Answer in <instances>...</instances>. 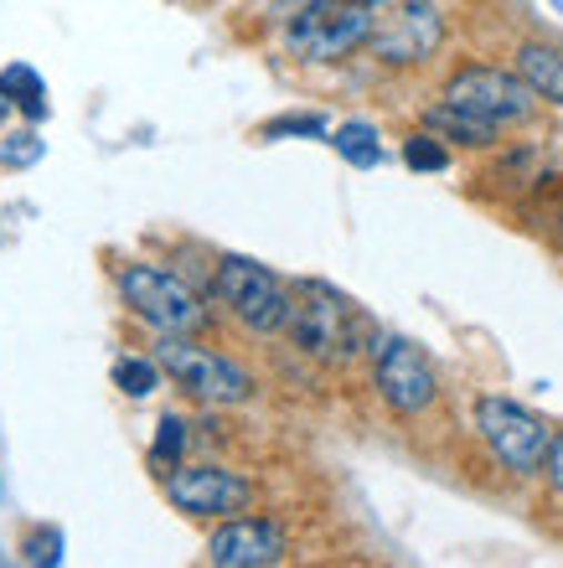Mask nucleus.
Returning <instances> with one entry per match:
<instances>
[{
    "instance_id": "f257e3e1",
    "label": "nucleus",
    "mask_w": 563,
    "mask_h": 568,
    "mask_svg": "<svg viewBox=\"0 0 563 568\" xmlns=\"http://www.w3.org/2000/svg\"><path fill=\"white\" fill-rule=\"evenodd\" d=\"M290 342L300 357L321 367H352L356 357H372L378 326L352 295H341L326 280H295L290 284Z\"/></svg>"
},
{
    "instance_id": "f03ea898",
    "label": "nucleus",
    "mask_w": 563,
    "mask_h": 568,
    "mask_svg": "<svg viewBox=\"0 0 563 568\" xmlns=\"http://www.w3.org/2000/svg\"><path fill=\"white\" fill-rule=\"evenodd\" d=\"M388 0H311L284 16V47L300 62H341L372 42Z\"/></svg>"
},
{
    "instance_id": "7ed1b4c3",
    "label": "nucleus",
    "mask_w": 563,
    "mask_h": 568,
    "mask_svg": "<svg viewBox=\"0 0 563 568\" xmlns=\"http://www.w3.org/2000/svg\"><path fill=\"white\" fill-rule=\"evenodd\" d=\"M119 300L130 305L150 331H177V336H197V331L212 326V311L202 305L192 284L181 274L161 270V264H145V258H130L114 270Z\"/></svg>"
},
{
    "instance_id": "20e7f679",
    "label": "nucleus",
    "mask_w": 563,
    "mask_h": 568,
    "mask_svg": "<svg viewBox=\"0 0 563 568\" xmlns=\"http://www.w3.org/2000/svg\"><path fill=\"white\" fill-rule=\"evenodd\" d=\"M150 357L161 362V373L177 383L181 393H192L202 404L212 408H233V404H249L253 398V373L238 367L233 357L212 352V346L192 342V336H177V331H161Z\"/></svg>"
},
{
    "instance_id": "39448f33",
    "label": "nucleus",
    "mask_w": 563,
    "mask_h": 568,
    "mask_svg": "<svg viewBox=\"0 0 563 568\" xmlns=\"http://www.w3.org/2000/svg\"><path fill=\"white\" fill-rule=\"evenodd\" d=\"M212 295L233 315L243 331L253 336H274V331L290 326V284L280 280L274 270H264L259 258L243 254H223L212 264Z\"/></svg>"
},
{
    "instance_id": "423d86ee",
    "label": "nucleus",
    "mask_w": 563,
    "mask_h": 568,
    "mask_svg": "<svg viewBox=\"0 0 563 568\" xmlns=\"http://www.w3.org/2000/svg\"><path fill=\"white\" fill-rule=\"evenodd\" d=\"M475 434L491 449V460L512 470V476H537L553 439L549 419H537L533 408H522L517 398H502V393L475 398Z\"/></svg>"
},
{
    "instance_id": "0eeeda50",
    "label": "nucleus",
    "mask_w": 563,
    "mask_h": 568,
    "mask_svg": "<svg viewBox=\"0 0 563 568\" xmlns=\"http://www.w3.org/2000/svg\"><path fill=\"white\" fill-rule=\"evenodd\" d=\"M372 388H378L388 414H399V419H419L440 404V373L409 336L372 342Z\"/></svg>"
},
{
    "instance_id": "6e6552de",
    "label": "nucleus",
    "mask_w": 563,
    "mask_h": 568,
    "mask_svg": "<svg viewBox=\"0 0 563 568\" xmlns=\"http://www.w3.org/2000/svg\"><path fill=\"white\" fill-rule=\"evenodd\" d=\"M445 99L460 104L465 114H475V120H491L496 130L527 124L537 109L533 83H527L517 68H491V62H465V68H455L445 83Z\"/></svg>"
},
{
    "instance_id": "1a4fd4ad",
    "label": "nucleus",
    "mask_w": 563,
    "mask_h": 568,
    "mask_svg": "<svg viewBox=\"0 0 563 568\" xmlns=\"http://www.w3.org/2000/svg\"><path fill=\"white\" fill-rule=\"evenodd\" d=\"M440 42H445V16L434 0H388L368 52L388 68H419L440 52Z\"/></svg>"
},
{
    "instance_id": "9d476101",
    "label": "nucleus",
    "mask_w": 563,
    "mask_h": 568,
    "mask_svg": "<svg viewBox=\"0 0 563 568\" xmlns=\"http://www.w3.org/2000/svg\"><path fill=\"white\" fill-rule=\"evenodd\" d=\"M161 486L171 507L187 517H202V523H228L253 501V480L228 470V465H177Z\"/></svg>"
},
{
    "instance_id": "9b49d317",
    "label": "nucleus",
    "mask_w": 563,
    "mask_h": 568,
    "mask_svg": "<svg viewBox=\"0 0 563 568\" xmlns=\"http://www.w3.org/2000/svg\"><path fill=\"white\" fill-rule=\"evenodd\" d=\"M290 558V538H284L280 517H228L208 538V564L218 568H269Z\"/></svg>"
},
{
    "instance_id": "f8f14e48",
    "label": "nucleus",
    "mask_w": 563,
    "mask_h": 568,
    "mask_svg": "<svg viewBox=\"0 0 563 568\" xmlns=\"http://www.w3.org/2000/svg\"><path fill=\"white\" fill-rule=\"evenodd\" d=\"M424 130H434L445 145H465V150H491L502 140V130L491 120H475V114H465V109L450 104V99L424 109Z\"/></svg>"
},
{
    "instance_id": "ddd939ff",
    "label": "nucleus",
    "mask_w": 563,
    "mask_h": 568,
    "mask_svg": "<svg viewBox=\"0 0 563 568\" xmlns=\"http://www.w3.org/2000/svg\"><path fill=\"white\" fill-rule=\"evenodd\" d=\"M517 73L533 83L537 99L563 109V47L553 42H522L517 47Z\"/></svg>"
},
{
    "instance_id": "4468645a",
    "label": "nucleus",
    "mask_w": 563,
    "mask_h": 568,
    "mask_svg": "<svg viewBox=\"0 0 563 568\" xmlns=\"http://www.w3.org/2000/svg\"><path fill=\"white\" fill-rule=\"evenodd\" d=\"M331 145H336V155H341L346 165H356V171H372V165H383V140H378V124H368V120L336 124Z\"/></svg>"
},
{
    "instance_id": "2eb2a0df",
    "label": "nucleus",
    "mask_w": 563,
    "mask_h": 568,
    "mask_svg": "<svg viewBox=\"0 0 563 568\" xmlns=\"http://www.w3.org/2000/svg\"><path fill=\"white\" fill-rule=\"evenodd\" d=\"M0 93L11 99V109H21L27 120H42L47 114V83L31 73L27 62H11L6 73H0Z\"/></svg>"
},
{
    "instance_id": "dca6fc26",
    "label": "nucleus",
    "mask_w": 563,
    "mask_h": 568,
    "mask_svg": "<svg viewBox=\"0 0 563 568\" xmlns=\"http://www.w3.org/2000/svg\"><path fill=\"white\" fill-rule=\"evenodd\" d=\"M192 424L181 419V414H165L161 424H155V445H150V465H155V476H171L181 465V455H187V439H192Z\"/></svg>"
},
{
    "instance_id": "f3484780",
    "label": "nucleus",
    "mask_w": 563,
    "mask_h": 568,
    "mask_svg": "<svg viewBox=\"0 0 563 568\" xmlns=\"http://www.w3.org/2000/svg\"><path fill=\"white\" fill-rule=\"evenodd\" d=\"M114 388L124 398H150L161 388V362L155 357H119L114 362Z\"/></svg>"
},
{
    "instance_id": "a211bd4d",
    "label": "nucleus",
    "mask_w": 563,
    "mask_h": 568,
    "mask_svg": "<svg viewBox=\"0 0 563 568\" xmlns=\"http://www.w3.org/2000/svg\"><path fill=\"white\" fill-rule=\"evenodd\" d=\"M403 165H409V171H424V176H430V171H450V145L434 135V130H414V135L403 140Z\"/></svg>"
},
{
    "instance_id": "6ab92c4d",
    "label": "nucleus",
    "mask_w": 563,
    "mask_h": 568,
    "mask_svg": "<svg viewBox=\"0 0 563 568\" xmlns=\"http://www.w3.org/2000/svg\"><path fill=\"white\" fill-rule=\"evenodd\" d=\"M42 140H37V130H16V135L0 140V165L6 171H27V165L42 161Z\"/></svg>"
},
{
    "instance_id": "aec40b11",
    "label": "nucleus",
    "mask_w": 563,
    "mask_h": 568,
    "mask_svg": "<svg viewBox=\"0 0 563 568\" xmlns=\"http://www.w3.org/2000/svg\"><path fill=\"white\" fill-rule=\"evenodd\" d=\"M284 135H326V114H280V120L259 124V140H284Z\"/></svg>"
},
{
    "instance_id": "412c9836",
    "label": "nucleus",
    "mask_w": 563,
    "mask_h": 568,
    "mask_svg": "<svg viewBox=\"0 0 563 568\" xmlns=\"http://www.w3.org/2000/svg\"><path fill=\"white\" fill-rule=\"evenodd\" d=\"M537 476L549 480V491L563 501V429H553V439H549V455H543V470Z\"/></svg>"
},
{
    "instance_id": "4be33fe9",
    "label": "nucleus",
    "mask_w": 563,
    "mask_h": 568,
    "mask_svg": "<svg viewBox=\"0 0 563 568\" xmlns=\"http://www.w3.org/2000/svg\"><path fill=\"white\" fill-rule=\"evenodd\" d=\"M58 548H62V538L58 532H37V538H27V548H21V554H27V564H58Z\"/></svg>"
},
{
    "instance_id": "5701e85b",
    "label": "nucleus",
    "mask_w": 563,
    "mask_h": 568,
    "mask_svg": "<svg viewBox=\"0 0 563 568\" xmlns=\"http://www.w3.org/2000/svg\"><path fill=\"white\" fill-rule=\"evenodd\" d=\"M300 6H311V0H274V16H295Z\"/></svg>"
},
{
    "instance_id": "b1692460",
    "label": "nucleus",
    "mask_w": 563,
    "mask_h": 568,
    "mask_svg": "<svg viewBox=\"0 0 563 568\" xmlns=\"http://www.w3.org/2000/svg\"><path fill=\"white\" fill-rule=\"evenodd\" d=\"M549 223H553V243H559V248H563V202H559V207H553V217H549Z\"/></svg>"
},
{
    "instance_id": "393cba45",
    "label": "nucleus",
    "mask_w": 563,
    "mask_h": 568,
    "mask_svg": "<svg viewBox=\"0 0 563 568\" xmlns=\"http://www.w3.org/2000/svg\"><path fill=\"white\" fill-rule=\"evenodd\" d=\"M6 109H11V99H6V93H0V120H6Z\"/></svg>"
}]
</instances>
